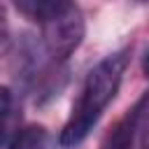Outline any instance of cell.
Returning a JSON list of instances; mask_svg holds the SVG:
<instances>
[{
	"mask_svg": "<svg viewBox=\"0 0 149 149\" xmlns=\"http://www.w3.org/2000/svg\"><path fill=\"white\" fill-rule=\"evenodd\" d=\"M140 149H149V93H147V102L142 107V114H140Z\"/></svg>",
	"mask_w": 149,
	"mask_h": 149,
	"instance_id": "8992f818",
	"label": "cell"
},
{
	"mask_svg": "<svg viewBox=\"0 0 149 149\" xmlns=\"http://www.w3.org/2000/svg\"><path fill=\"white\" fill-rule=\"evenodd\" d=\"M84 33H86V23L77 5H70L68 9H63L61 14L42 23L44 49L56 61H65L68 56H72L77 47L81 44Z\"/></svg>",
	"mask_w": 149,
	"mask_h": 149,
	"instance_id": "7a4b0ae2",
	"label": "cell"
},
{
	"mask_svg": "<svg viewBox=\"0 0 149 149\" xmlns=\"http://www.w3.org/2000/svg\"><path fill=\"white\" fill-rule=\"evenodd\" d=\"M2 14H5V12H2V5H0V21H2Z\"/></svg>",
	"mask_w": 149,
	"mask_h": 149,
	"instance_id": "ba28073f",
	"label": "cell"
},
{
	"mask_svg": "<svg viewBox=\"0 0 149 149\" xmlns=\"http://www.w3.org/2000/svg\"><path fill=\"white\" fill-rule=\"evenodd\" d=\"M47 144H49V133L42 126H26L14 135L9 149H47Z\"/></svg>",
	"mask_w": 149,
	"mask_h": 149,
	"instance_id": "277c9868",
	"label": "cell"
},
{
	"mask_svg": "<svg viewBox=\"0 0 149 149\" xmlns=\"http://www.w3.org/2000/svg\"><path fill=\"white\" fill-rule=\"evenodd\" d=\"M12 2L26 19L37 21L40 26L61 14L63 9H68L70 5H74L72 0H12Z\"/></svg>",
	"mask_w": 149,
	"mask_h": 149,
	"instance_id": "3957f363",
	"label": "cell"
},
{
	"mask_svg": "<svg viewBox=\"0 0 149 149\" xmlns=\"http://www.w3.org/2000/svg\"><path fill=\"white\" fill-rule=\"evenodd\" d=\"M142 68H144V74L149 77V51L144 54V61H142Z\"/></svg>",
	"mask_w": 149,
	"mask_h": 149,
	"instance_id": "52a82bcc",
	"label": "cell"
},
{
	"mask_svg": "<svg viewBox=\"0 0 149 149\" xmlns=\"http://www.w3.org/2000/svg\"><path fill=\"white\" fill-rule=\"evenodd\" d=\"M128 54H130L128 49L114 51V54L105 56L86 74L79 100L72 107V114L61 130V137H58L61 147H65V149L77 147L93 130V126L98 123V119L102 116L107 105L114 100V95L121 86L123 72H126V65H128Z\"/></svg>",
	"mask_w": 149,
	"mask_h": 149,
	"instance_id": "6da1fadb",
	"label": "cell"
},
{
	"mask_svg": "<svg viewBox=\"0 0 149 149\" xmlns=\"http://www.w3.org/2000/svg\"><path fill=\"white\" fill-rule=\"evenodd\" d=\"M12 107H14V95L7 86H0V147L7 142L9 126H12Z\"/></svg>",
	"mask_w": 149,
	"mask_h": 149,
	"instance_id": "5b68a950",
	"label": "cell"
}]
</instances>
